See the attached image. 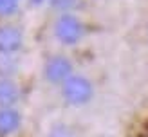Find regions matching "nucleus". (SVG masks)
<instances>
[{
    "instance_id": "1",
    "label": "nucleus",
    "mask_w": 148,
    "mask_h": 137,
    "mask_svg": "<svg viewBox=\"0 0 148 137\" xmlns=\"http://www.w3.org/2000/svg\"><path fill=\"white\" fill-rule=\"evenodd\" d=\"M62 97L72 106H83L94 97V85L83 74H72L62 83Z\"/></svg>"
},
{
    "instance_id": "10",
    "label": "nucleus",
    "mask_w": 148,
    "mask_h": 137,
    "mask_svg": "<svg viewBox=\"0 0 148 137\" xmlns=\"http://www.w3.org/2000/svg\"><path fill=\"white\" fill-rule=\"evenodd\" d=\"M20 0H0V18H9L18 11Z\"/></svg>"
},
{
    "instance_id": "11",
    "label": "nucleus",
    "mask_w": 148,
    "mask_h": 137,
    "mask_svg": "<svg viewBox=\"0 0 148 137\" xmlns=\"http://www.w3.org/2000/svg\"><path fill=\"white\" fill-rule=\"evenodd\" d=\"M47 0H29V4H31L33 7H38V5H42V4H45Z\"/></svg>"
},
{
    "instance_id": "7",
    "label": "nucleus",
    "mask_w": 148,
    "mask_h": 137,
    "mask_svg": "<svg viewBox=\"0 0 148 137\" xmlns=\"http://www.w3.org/2000/svg\"><path fill=\"white\" fill-rule=\"evenodd\" d=\"M16 70H18L16 58L0 54V78H11Z\"/></svg>"
},
{
    "instance_id": "3",
    "label": "nucleus",
    "mask_w": 148,
    "mask_h": 137,
    "mask_svg": "<svg viewBox=\"0 0 148 137\" xmlns=\"http://www.w3.org/2000/svg\"><path fill=\"white\" fill-rule=\"evenodd\" d=\"M72 70H74V65L67 56L54 54L47 58L45 65H43V78L51 85H62L65 79H69L74 74Z\"/></svg>"
},
{
    "instance_id": "8",
    "label": "nucleus",
    "mask_w": 148,
    "mask_h": 137,
    "mask_svg": "<svg viewBox=\"0 0 148 137\" xmlns=\"http://www.w3.org/2000/svg\"><path fill=\"white\" fill-rule=\"evenodd\" d=\"M47 4L51 5V9L60 13V14H65V13H71L78 7L79 0H47Z\"/></svg>"
},
{
    "instance_id": "2",
    "label": "nucleus",
    "mask_w": 148,
    "mask_h": 137,
    "mask_svg": "<svg viewBox=\"0 0 148 137\" xmlns=\"http://www.w3.org/2000/svg\"><path fill=\"white\" fill-rule=\"evenodd\" d=\"M54 38L62 43V45H76L83 40L85 36V25L74 13H65L58 14L54 20Z\"/></svg>"
},
{
    "instance_id": "9",
    "label": "nucleus",
    "mask_w": 148,
    "mask_h": 137,
    "mask_svg": "<svg viewBox=\"0 0 148 137\" xmlns=\"http://www.w3.org/2000/svg\"><path fill=\"white\" fill-rule=\"evenodd\" d=\"M47 137H78V135L72 126L65 125V123H56V125H53L49 128Z\"/></svg>"
},
{
    "instance_id": "6",
    "label": "nucleus",
    "mask_w": 148,
    "mask_h": 137,
    "mask_svg": "<svg viewBox=\"0 0 148 137\" xmlns=\"http://www.w3.org/2000/svg\"><path fill=\"white\" fill-rule=\"evenodd\" d=\"M20 101V89L11 78H0V108H14Z\"/></svg>"
},
{
    "instance_id": "5",
    "label": "nucleus",
    "mask_w": 148,
    "mask_h": 137,
    "mask_svg": "<svg viewBox=\"0 0 148 137\" xmlns=\"http://www.w3.org/2000/svg\"><path fill=\"white\" fill-rule=\"evenodd\" d=\"M22 126V114L16 108H0V137L16 134Z\"/></svg>"
},
{
    "instance_id": "4",
    "label": "nucleus",
    "mask_w": 148,
    "mask_h": 137,
    "mask_svg": "<svg viewBox=\"0 0 148 137\" xmlns=\"http://www.w3.org/2000/svg\"><path fill=\"white\" fill-rule=\"evenodd\" d=\"M24 45V34L14 25H0V54L14 56Z\"/></svg>"
}]
</instances>
